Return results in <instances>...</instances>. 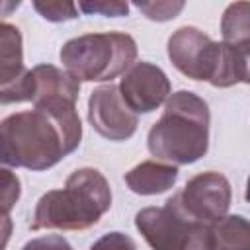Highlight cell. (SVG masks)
<instances>
[{
    "instance_id": "cell-1",
    "label": "cell",
    "mask_w": 250,
    "mask_h": 250,
    "mask_svg": "<svg viewBox=\"0 0 250 250\" xmlns=\"http://www.w3.org/2000/svg\"><path fill=\"white\" fill-rule=\"evenodd\" d=\"M80 139L82 123L76 100H35L33 109L0 121V164L41 172L74 152Z\"/></svg>"
},
{
    "instance_id": "cell-2",
    "label": "cell",
    "mask_w": 250,
    "mask_h": 250,
    "mask_svg": "<svg viewBox=\"0 0 250 250\" xmlns=\"http://www.w3.org/2000/svg\"><path fill=\"white\" fill-rule=\"evenodd\" d=\"M209 105L189 90L168 96L164 113L146 135L148 152L166 164H193L209 148Z\"/></svg>"
},
{
    "instance_id": "cell-3",
    "label": "cell",
    "mask_w": 250,
    "mask_h": 250,
    "mask_svg": "<svg viewBox=\"0 0 250 250\" xmlns=\"http://www.w3.org/2000/svg\"><path fill=\"white\" fill-rule=\"evenodd\" d=\"M111 207V188L96 168L74 170L62 189L43 193L35 205L31 229L86 230L94 227Z\"/></svg>"
},
{
    "instance_id": "cell-4",
    "label": "cell",
    "mask_w": 250,
    "mask_h": 250,
    "mask_svg": "<svg viewBox=\"0 0 250 250\" xmlns=\"http://www.w3.org/2000/svg\"><path fill=\"white\" fill-rule=\"evenodd\" d=\"M248 53L227 43L213 41L201 29L186 25L168 39V59L191 80H205L217 88L248 82Z\"/></svg>"
},
{
    "instance_id": "cell-5",
    "label": "cell",
    "mask_w": 250,
    "mask_h": 250,
    "mask_svg": "<svg viewBox=\"0 0 250 250\" xmlns=\"http://www.w3.org/2000/svg\"><path fill=\"white\" fill-rule=\"evenodd\" d=\"M64 70L78 82H111L127 72L137 59V43L121 31L86 33L61 47Z\"/></svg>"
},
{
    "instance_id": "cell-6",
    "label": "cell",
    "mask_w": 250,
    "mask_h": 250,
    "mask_svg": "<svg viewBox=\"0 0 250 250\" xmlns=\"http://www.w3.org/2000/svg\"><path fill=\"white\" fill-rule=\"evenodd\" d=\"M135 227L152 250H211L209 225L189 219L170 197L162 207H145Z\"/></svg>"
},
{
    "instance_id": "cell-7",
    "label": "cell",
    "mask_w": 250,
    "mask_h": 250,
    "mask_svg": "<svg viewBox=\"0 0 250 250\" xmlns=\"http://www.w3.org/2000/svg\"><path fill=\"white\" fill-rule=\"evenodd\" d=\"M172 197L189 219L203 225H213L227 215L232 189L223 174L209 170L188 180L184 189Z\"/></svg>"
},
{
    "instance_id": "cell-8",
    "label": "cell",
    "mask_w": 250,
    "mask_h": 250,
    "mask_svg": "<svg viewBox=\"0 0 250 250\" xmlns=\"http://www.w3.org/2000/svg\"><path fill=\"white\" fill-rule=\"evenodd\" d=\"M31 70L23 64V41L16 25L0 21V104L31 102Z\"/></svg>"
},
{
    "instance_id": "cell-9",
    "label": "cell",
    "mask_w": 250,
    "mask_h": 250,
    "mask_svg": "<svg viewBox=\"0 0 250 250\" xmlns=\"http://www.w3.org/2000/svg\"><path fill=\"white\" fill-rule=\"evenodd\" d=\"M117 90L125 105L137 115L150 113L152 109L162 105L170 96L172 84L160 66L141 61L123 74Z\"/></svg>"
},
{
    "instance_id": "cell-10",
    "label": "cell",
    "mask_w": 250,
    "mask_h": 250,
    "mask_svg": "<svg viewBox=\"0 0 250 250\" xmlns=\"http://www.w3.org/2000/svg\"><path fill=\"white\" fill-rule=\"evenodd\" d=\"M88 121L107 141H127L135 135L139 119L125 105L111 82L96 88L88 100Z\"/></svg>"
},
{
    "instance_id": "cell-11",
    "label": "cell",
    "mask_w": 250,
    "mask_h": 250,
    "mask_svg": "<svg viewBox=\"0 0 250 250\" xmlns=\"http://www.w3.org/2000/svg\"><path fill=\"white\" fill-rule=\"evenodd\" d=\"M125 184L133 193L139 195H156L166 189H170L178 180V166L156 162V160H145L131 168L125 174Z\"/></svg>"
},
{
    "instance_id": "cell-12",
    "label": "cell",
    "mask_w": 250,
    "mask_h": 250,
    "mask_svg": "<svg viewBox=\"0 0 250 250\" xmlns=\"http://www.w3.org/2000/svg\"><path fill=\"white\" fill-rule=\"evenodd\" d=\"M31 80H33V98H70L78 100L80 94V82L74 80L66 70L53 66V64H37L31 68Z\"/></svg>"
},
{
    "instance_id": "cell-13",
    "label": "cell",
    "mask_w": 250,
    "mask_h": 250,
    "mask_svg": "<svg viewBox=\"0 0 250 250\" xmlns=\"http://www.w3.org/2000/svg\"><path fill=\"white\" fill-rule=\"evenodd\" d=\"M211 250H250V227L242 215H225L209 225Z\"/></svg>"
},
{
    "instance_id": "cell-14",
    "label": "cell",
    "mask_w": 250,
    "mask_h": 250,
    "mask_svg": "<svg viewBox=\"0 0 250 250\" xmlns=\"http://www.w3.org/2000/svg\"><path fill=\"white\" fill-rule=\"evenodd\" d=\"M250 6L248 2L230 4L221 20L223 43L250 51Z\"/></svg>"
},
{
    "instance_id": "cell-15",
    "label": "cell",
    "mask_w": 250,
    "mask_h": 250,
    "mask_svg": "<svg viewBox=\"0 0 250 250\" xmlns=\"http://www.w3.org/2000/svg\"><path fill=\"white\" fill-rule=\"evenodd\" d=\"M20 195H21L20 178L12 170L0 166V211L10 213L14 209V205L18 203Z\"/></svg>"
},
{
    "instance_id": "cell-16",
    "label": "cell",
    "mask_w": 250,
    "mask_h": 250,
    "mask_svg": "<svg viewBox=\"0 0 250 250\" xmlns=\"http://www.w3.org/2000/svg\"><path fill=\"white\" fill-rule=\"evenodd\" d=\"M135 8L152 21H168V20H174L184 10V2H176V0H172V2L170 0L135 2Z\"/></svg>"
},
{
    "instance_id": "cell-17",
    "label": "cell",
    "mask_w": 250,
    "mask_h": 250,
    "mask_svg": "<svg viewBox=\"0 0 250 250\" xmlns=\"http://www.w3.org/2000/svg\"><path fill=\"white\" fill-rule=\"evenodd\" d=\"M33 8L47 21H68L78 18L74 2H33Z\"/></svg>"
},
{
    "instance_id": "cell-18",
    "label": "cell",
    "mask_w": 250,
    "mask_h": 250,
    "mask_svg": "<svg viewBox=\"0 0 250 250\" xmlns=\"http://www.w3.org/2000/svg\"><path fill=\"white\" fill-rule=\"evenodd\" d=\"M78 10H82L84 14H102L107 18H121L129 14V4L127 2H117V0H100V2H78L76 4Z\"/></svg>"
},
{
    "instance_id": "cell-19",
    "label": "cell",
    "mask_w": 250,
    "mask_h": 250,
    "mask_svg": "<svg viewBox=\"0 0 250 250\" xmlns=\"http://www.w3.org/2000/svg\"><path fill=\"white\" fill-rule=\"evenodd\" d=\"M90 250H137V244L125 232L113 230V232H107V234L100 236L90 246Z\"/></svg>"
},
{
    "instance_id": "cell-20",
    "label": "cell",
    "mask_w": 250,
    "mask_h": 250,
    "mask_svg": "<svg viewBox=\"0 0 250 250\" xmlns=\"http://www.w3.org/2000/svg\"><path fill=\"white\" fill-rule=\"evenodd\" d=\"M12 229H14V223L10 219V213L0 211V250H6L8 240L12 236Z\"/></svg>"
},
{
    "instance_id": "cell-21",
    "label": "cell",
    "mask_w": 250,
    "mask_h": 250,
    "mask_svg": "<svg viewBox=\"0 0 250 250\" xmlns=\"http://www.w3.org/2000/svg\"><path fill=\"white\" fill-rule=\"evenodd\" d=\"M20 6H21V2H0V18L2 16H10Z\"/></svg>"
}]
</instances>
